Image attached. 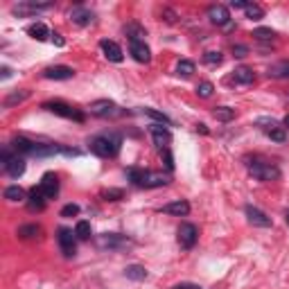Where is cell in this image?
Wrapping results in <instances>:
<instances>
[{"label":"cell","instance_id":"6da1fadb","mask_svg":"<svg viewBox=\"0 0 289 289\" xmlns=\"http://www.w3.org/2000/svg\"><path fill=\"white\" fill-rule=\"evenodd\" d=\"M120 144H122V135L117 131H108V133L102 135H95V138L88 140V149L99 158H111L120 152Z\"/></svg>","mask_w":289,"mask_h":289},{"label":"cell","instance_id":"7a4b0ae2","mask_svg":"<svg viewBox=\"0 0 289 289\" xmlns=\"http://www.w3.org/2000/svg\"><path fill=\"white\" fill-rule=\"evenodd\" d=\"M95 244H97V248H104V251L106 248L108 251H122V248L133 246V239L120 233H102L95 237Z\"/></svg>","mask_w":289,"mask_h":289},{"label":"cell","instance_id":"3957f363","mask_svg":"<svg viewBox=\"0 0 289 289\" xmlns=\"http://www.w3.org/2000/svg\"><path fill=\"white\" fill-rule=\"evenodd\" d=\"M43 108H45V111H50V113H54V115H59V117H66V120H75V122H84V120H86V115L79 111V108L70 106V104L61 102V99L45 102Z\"/></svg>","mask_w":289,"mask_h":289},{"label":"cell","instance_id":"277c9868","mask_svg":"<svg viewBox=\"0 0 289 289\" xmlns=\"http://www.w3.org/2000/svg\"><path fill=\"white\" fill-rule=\"evenodd\" d=\"M248 174L257 181H278L280 179V170L271 163H264V161H253L248 163Z\"/></svg>","mask_w":289,"mask_h":289},{"label":"cell","instance_id":"5b68a950","mask_svg":"<svg viewBox=\"0 0 289 289\" xmlns=\"http://www.w3.org/2000/svg\"><path fill=\"white\" fill-rule=\"evenodd\" d=\"M88 111L93 113L95 117H104V120H106V117H117L124 113L115 102H111V99H95V102H90Z\"/></svg>","mask_w":289,"mask_h":289},{"label":"cell","instance_id":"8992f818","mask_svg":"<svg viewBox=\"0 0 289 289\" xmlns=\"http://www.w3.org/2000/svg\"><path fill=\"white\" fill-rule=\"evenodd\" d=\"M52 9V3H34V0H23V3L14 5L12 12L16 16H34V14H41V12H48Z\"/></svg>","mask_w":289,"mask_h":289},{"label":"cell","instance_id":"52a82bcc","mask_svg":"<svg viewBox=\"0 0 289 289\" xmlns=\"http://www.w3.org/2000/svg\"><path fill=\"white\" fill-rule=\"evenodd\" d=\"M176 237H179V244L181 248H192L194 244H197V237H199V230L194 224H181L179 230H176Z\"/></svg>","mask_w":289,"mask_h":289},{"label":"cell","instance_id":"ba28073f","mask_svg":"<svg viewBox=\"0 0 289 289\" xmlns=\"http://www.w3.org/2000/svg\"><path fill=\"white\" fill-rule=\"evenodd\" d=\"M149 133H152V138H154V144H156L161 152L170 149V144H172V133H170V129H167V126H163V124H152V126H149Z\"/></svg>","mask_w":289,"mask_h":289},{"label":"cell","instance_id":"9c48e42d","mask_svg":"<svg viewBox=\"0 0 289 289\" xmlns=\"http://www.w3.org/2000/svg\"><path fill=\"white\" fill-rule=\"evenodd\" d=\"M57 239H59V246H61L63 255L66 257H72L77 253V246H75V233L70 228H59L57 230Z\"/></svg>","mask_w":289,"mask_h":289},{"label":"cell","instance_id":"30bf717a","mask_svg":"<svg viewBox=\"0 0 289 289\" xmlns=\"http://www.w3.org/2000/svg\"><path fill=\"white\" fill-rule=\"evenodd\" d=\"M208 18H210V23H215V25H219V27L230 25V14H228L226 5H210V7H208Z\"/></svg>","mask_w":289,"mask_h":289},{"label":"cell","instance_id":"8fae6325","mask_svg":"<svg viewBox=\"0 0 289 289\" xmlns=\"http://www.w3.org/2000/svg\"><path fill=\"white\" fill-rule=\"evenodd\" d=\"M257 124H264V133L269 135L273 142H284L287 140V131H284V126H278V122L275 120H257Z\"/></svg>","mask_w":289,"mask_h":289},{"label":"cell","instance_id":"7c38bea8","mask_svg":"<svg viewBox=\"0 0 289 289\" xmlns=\"http://www.w3.org/2000/svg\"><path fill=\"white\" fill-rule=\"evenodd\" d=\"M43 77L45 79H54V81H66L75 77V70L70 66H50L43 70Z\"/></svg>","mask_w":289,"mask_h":289},{"label":"cell","instance_id":"4fadbf2b","mask_svg":"<svg viewBox=\"0 0 289 289\" xmlns=\"http://www.w3.org/2000/svg\"><path fill=\"white\" fill-rule=\"evenodd\" d=\"M99 48H102L104 57H106L108 61H113V63H120L122 59H124V54H122V48L115 43V41L102 39V41H99Z\"/></svg>","mask_w":289,"mask_h":289},{"label":"cell","instance_id":"5bb4252c","mask_svg":"<svg viewBox=\"0 0 289 289\" xmlns=\"http://www.w3.org/2000/svg\"><path fill=\"white\" fill-rule=\"evenodd\" d=\"M68 18H70V23L84 27V25H90V23H93V12L81 7V5H77V7H72L70 12H68Z\"/></svg>","mask_w":289,"mask_h":289},{"label":"cell","instance_id":"9a60e30c","mask_svg":"<svg viewBox=\"0 0 289 289\" xmlns=\"http://www.w3.org/2000/svg\"><path fill=\"white\" fill-rule=\"evenodd\" d=\"M129 52H131V57H133L138 63H149V61H152V50L144 45V41H131Z\"/></svg>","mask_w":289,"mask_h":289},{"label":"cell","instance_id":"2e32d148","mask_svg":"<svg viewBox=\"0 0 289 289\" xmlns=\"http://www.w3.org/2000/svg\"><path fill=\"white\" fill-rule=\"evenodd\" d=\"M244 212H246V217H248V221H251L253 226H260V228H269L273 221H271V217H266L264 212L260 210V208H255V206H246L244 208Z\"/></svg>","mask_w":289,"mask_h":289},{"label":"cell","instance_id":"e0dca14e","mask_svg":"<svg viewBox=\"0 0 289 289\" xmlns=\"http://www.w3.org/2000/svg\"><path fill=\"white\" fill-rule=\"evenodd\" d=\"M41 190L48 199H54L59 194V179L54 172H45L43 179H41Z\"/></svg>","mask_w":289,"mask_h":289},{"label":"cell","instance_id":"ac0fdd59","mask_svg":"<svg viewBox=\"0 0 289 289\" xmlns=\"http://www.w3.org/2000/svg\"><path fill=\"white\" fill-rule=\"evenodd\" d=\"M167 183H170V176L167 174H163V172H147L140 188H163Z\"/></svg>","mask_w":289,"mask_h":289},{"label":"cell","instance_id":"d6986e66","mask_svg":"<svg viewBox=\"0 0 289 289\" xmlns=\"http://www.w3.org/2000/svg\"><path fill=\"white\" fill-rule=\"evenodd\" d=\"M45 201H48V197L43 194L41 185H39V188L34 185V188L30 190V194H27V208H30V210H43Z\"/></svg>","mask_w":289,"mask_h":289},{"label":"cell","instance_id":"ffe728a7","mask_svg":"<svg viewBox=\"0 0 289 289\" xmlns=\"http://www.w3.org/2000/svg\"><path fill=\"white\" fill-rule=\"evenodd\" d=\"M233 79H235V84L248 86L255 81V72H253V68H248V66H239V68H235Z\"/></svg>","mask_w":289,"mask_h":289},{"label":"cell","instance_id":"44dd1931","mask_svg":"<svg viewBox=\"0 0 289 289\" xmlns=\"http://www.w3.org/2000/svg\"><path fill=\"white\" fill-rule=\"evenodd\" d=\"M34 147H36V142H34V140H30V138H25V135H16V138L12 140V149H14V152H18V154H30V156H32Z\"/></svg>","mask_w":289,"mask_h":289},{"label":"cell","instance_id":"7402d4cb","mask_svg":"<svg viewBox=\"0 0 289 289\" xmlns=\"http://www.w3.org/2000/svg\"><path fill=\"white\" fill-rule=\"evenodd\" d=\"M163 212H165V215L183 217V215H188V212H190V203L185 201V199H179V201H172V203H167V206H163Z\"/></svg>","mask_w":289,"mask_h":289},{"label":"cell","instance_id":"603a6c76","mask_svg":"<svg viewBox=\"0 0 289 289\" xmlns=\"http://www.w3.org/2000/svg\"><path fill=\"white\" fill-rule=\"evenodd\" d=\"M54 154H61V144H43V142H36L34 152L32 156L36 158H48V156H54Z\"/></svg>","mask_w":289,"mask_h":289},{"label":"cell","instance_id":"cb8c5ba5","mask_svg":"<svg viewBox=\"0 0 289 289\" xmlns=\"http://www.w3.org/2000/svg\"><path fill=\"white\" fill-rule=\"evenodd\" d=\"M27 34H30L32 39H36V41H48V39H52V32H50L48 27L43 25V23H34V25H30V27H27Z\"/></svg>","mask_w":289,"mask_h":289},{"label":"cell","instance_id":"d4e9b609","mask_svg":"<svg viewBox=\"0 0 289 289\" xmlns=\"http://www.w3.org/2000/svg\"><path fill=\"white\" fill-rule=\"evenodd\" d=\"M124 275L129 280H135V282H140V280H147V269H144L142 264H129L124 269Z\"/></svg>","mask_w":289,"mask_h":289},{"label":"cell","instance_id":"484cf974","mask_svg":"<svg viewBox=\"0 0 289 289\" xmlns=\"http://www.w3.org/2000/svg\"><path fill=\"white\" fill-rule=\"evenodd\" d=\"M7 172L12 179H18V176H23V172H25V158H21V156H14V161L7 165Z\"/></svg>","mask_w":289,"mask_h":289},{"label":"cell","instance_id":"4316f807","mask_svg":"<svg viewBox=\"0 0 289 289\" xmlns=\"http://www.w3.org/2000/svg\"><path fill=\"white\" fill-rule=\"evenodd\" d=\"M30 97V90H14V93H9L7 97H5V106H14V104H21L25 102V99Z\"/></svg>","mask_w":289,"mask_h":289},{"label":"cell","instance_id":"83f0119b","mask_svg":"<svg viewBox=\"0 0 289 289\" xmlns=\"http://www.w3.org/2000/svg\"><path fill=\"white\" fill-rule=\"evenodd\" d=\"M142 115H147V117H152V120H156L158 124H172V120L165 115V113H161V111H156V108H149V106H144L142 108Z\"/></svg>","mask_w":289,"mask_h":289},{"label":"cell","instance_id":"f1b7e54d","mask_svg":"<svg viewBox=\"0 0 289 289\" xmlns=\"http://www.w3.org/2000/svg\"><path fill=\"white\" fill-rule=\"evenodd\" d=\"M41 233H43V230H41V226H36V224H25V226H21V228H18V235H21V237H25V239L39 237Z\"/></svg>","mask_w":289,"mask_h":289},{"label":"cell","instance_id":"f546056e","mask_svg":"<svg viewBox=\"0 0 289 289\" xmlns=\"http://www.w3.org/2000/svg\"><path fill=\"white\" fill-rule=\"evenodd\" d=\"M212 115H215L219 122H230L235 117V108H230V106H217L215 111H212Z\"/></svg>","mask_w":289,"mask_h":289},{"label":"cell","instance_id":"4dcf8cb0","mask_svg":"<svg viewBox=\"0 0 289 289\" xmlns=\"http://www.w3.org/2000/svg\"><path fill=\"white\" fill-rule=\"evenodd\" d=\"M192 72H194V61H190V59H181V61L176 63V75L190 77Z\"/></svg>","mask_w":289,"mask_h":289},{"label":"cell","instance_id":"1f68e13d","mask_svg":"<svg viewBox=\"0 0 289 289\" xmlns=\"http://www.w3.org/2000/svg\"><path fill=\"white\" fill-rule=\"evenodd\" d=\"M5 199H9V201H23L25 192H23V188H18V185H9V188H5Z\"/></svg>","mask_w":289,"mask_h":289},{"label":"cell","instance_id":"d6a6232c","mask_svg":"<svg viewBox=\"0 0 289 289\" xmlns=\"http://www.w3.org/2000/svg\"><path fill=\"white\" fill-rule=\"evenodd\" d=\"M124 32H126V36H129V43L131 41H142V36H147V32L140 25H126Z\"/></svg>","mask_w":289,"mask_h":289},{"label":"cell","instance_id":"836d02e7","mask_svg":"<svg viewBox=\"0 0 289 289\" xmlns=\"http://www.w3.org/2000/svg\"><path fill=\"white\" fill-rule=\"evenodd\" d=\"M144 174H147V170H140V167H129V170H126V176H129V181H131L133 185H138V188H140V183H142Z\"/></svg>","mask_w":289,"mask_h":289},{"label":"cell","instance_id":"e575fe53","mask_svg":"<svg viewBox=\"0 0 289 289\" xmlns=\"http://www.w3.org/2000/svg\"><path fill=\"white\" fill-rule=\"evenodd\" d=\"M75 235L79 239H88L90 235H93V230H90V224L86 219H81V221H77V226H75Z\"/></svg>","mask_w":289,"mask_h":289},{"label":"cell","instance_id":"d590c367","mask_svg":"<svg viewBox=\"0 0 289 289\" xmlns=\"http://www.w3.org/2000/svg\"><path fill=\"white\" fill-rule=\"evenodd\" d=\"M253 39H257V41H273L275 32L271 30V27H257V30H253Z\"/></svg>","mask_w":289,"mask_h":289},{"label":"cell","instance_id":"8d00e7d4","mask_svg":"<svg viewBox=\"0 0 289 289\" xmlns=\"http://www.w3.org/2000/svg\"><path fill=\"white\" fill-rule=\"evenodd\" d=\"M289 75V61H280L269 68V77H287Z\"/></svg>","mask_w":289,"mask_h":289},{"label":"cell","instance_id":"74e56055","mask_svg":"<svg viewBox=\"0 0 289 289\" xmlns=\"http://www.w3.org/2000/svg\"><path fill=\"white\" fill-rule=\"evenodd\" d=\"M221 61H224V54L219 50H210V52L203 54V63H208V66H219Z\"/></svg>","mask_w":289,"mask_h":289},{"label":"cell","instance_id":"f35d334b","mask_svg":"<svg viewBox=\"0 0 289 289\" xmlns=\"http://www.w3.org/2000/svg\"><path fill=\"white\" fill-rule=\"evenodd\" d=\"M122 197H124V190H120V188L102 190V199H104V201H120Z\"/></svg>","mask_w":289,"mask_h":289},{"label":"cell","instance_id":"ab89813d","mask_svg":"<svg viewBox=\"0 0 289 289\" xmlns=\"http://www.w3.org/2000/svg\"><path fill=\"white\" fill-rule=\"evenodd\" d=\"M246 12V18H251V21H260L262 16H264V9L260 7V5H253V3H248V7L244 9Z\"/></svg>","mask_w":289,"mask_h":289},{"label":"cell","instance_id":"60d3db41","mask_svg":"<svg viewBox=\"0 0 289 289\" xmlns=\"http://www.w3.org/2000/svg\"><path fill=\"white\" fill-rule=\"evenodd\" d=\"M212 90H215V88H212V84H210V81H201V84L197 86V95H199V97H203V99H206V97H210V95H212Z\"/></svg>","mask_w":289,"mask_h":289},{"label":"cell","instance_id":"b9f144b4","mask_svg":"<svg viewBox=\"0 0 289 289\" xmlns=\"http://www.w3.org/2000/svg\"><path fill=\"white\" fill-rule=\"evenodd\" d=\"M59 215L61 217H75V215H79V206H77V203H66V206L61 208V212H59Z\"/></svg>","mask_w":289,"mask_h":289},{"label":"cell","instance_id":"7bdbcfd3","mask_svg":"<svg viewBox=\"0 0 289 289\" xmlns=\"http://www.w3.org/2000/svg\"><path fill=\"white\" fill-rule=\"evenodd\" d=\"M14 161V154L9 147H3V152H0V163H3V170H7V165Z\"/></svg>","mask_w":289,"mask_h":289},{"label":"cell","instance_id":"ee69618b","mask_svg":"<svg viewBox=\"0 0 289 289\" xmlns=\"http://www.w3.org/2000/svg\"><path fill=\"white\" fill-rule=\"evenodd\" d=\"M233 54L237 59H242V57H246V54H248V48H246V45H242V43H235L233 45Z\"/></svg>","mask_w":289,"mask_h":289},{"label":"cell","instance_id":"f6af8a7d","mask_svg":"<svg viewBox=\"0 0 289 289\" xmlns=\"http://www.w3.org/2000/svg\"><path fill=\"white\" fill-rule=\"evenodd\" d=\"M163 158H165L167 170H174V158H172V152H170V149H165V152H163Z\"/></svg>","mask_w":289,"mask_h":289},{"label":"cell","instance_id":"bcb514c9","mask_svg":"<svg viewBox=\"0 0 289 289\" xmlns=\"http://www.w3.org/2000/svg\"><path fill=\"white\" fill-rule=\"evenodd\" d=\"M163 16H165V21L167 23H176V18H179V16H176V12H172V9H163Z\"/></svg>","mask_w":289,"mask_h":289},{"label":"cell","instance_id":"7dc6e473","mask_svg":"<svg viewBox=\"0 0 289 289\" xmlns=\"http://www.w3.org/2000/svg\"><path fill=\"white\" fill-rule=\"evenodd\" d=\"M52 43L57 45V48H63V45H66V41H63V36L59 34V32H54V34H52Z\"/></svg>","mask_w":289,"mask_h":289},{"label":"cell","instance_id":"c3c4849f","mask_svg":"<svg viewBox=\"0 0 289 289\" xmlns=\"http://www.w3.org/2000/svg\"><path fill=\"white\" fill-rule=\"evenodd\" d=\"M230 7H233V9H246L248 3H246V0H233V3H230Z\"/></svg>","mask_w":289,"mask_h":289},{"label":"cell","instance_id":"681fc988","mask_svg":"<svg viewBox=\"0 0 289 289\" xmlns=\"http://www.w3.org/2000/svg\"><path fill=\"white\" fill-rule=\"evenodd\" d=\"M9 77H12V68L3 66V68H0V79H9Z\"/></svg>","mask_w":289,"mask_h":289},{"label":"cell","instance_id":"f907efd6","mask_svg":"<svg viewBox=\"0 0 289 289\" xmlns=\"http://www.w3.org/2000/svg\"><path fill=\"white\" fill-rule=\"evenodd\" d=\"M172 289H199L197 284H192V282H179V284H174Z\"/></svg>","mask_w":289,"mask_h":289},{"label":"cell","instance_id":"816d5d0a","mask_svg":"<svg viewBox=\"0 0 289 289\" xmlns=\"http://www.w3.org/2000/svg\"><path fill=\"white\" fill-rule=\"evenodd\" d=\"M197 131H201V133H208V126H206V124H197Z\"/></svg>","mask_w":289,"mask_h":289},{"label":"cell","instance_id":"f5cc1de1","mask_svg":"<svg viewBox=\"0 0 289 289\" xmlns=\"http://www.w3.org/2000/svg\"><path fill=\"white\" fill-rule=\"evenodd\" d=\"M282 124H284V129H289V113L284 115V120H282Z\"/></svg>","mask_w":289,"mask_h":289},{"label":"cell","instance_id":"db71d44e","mask_svg":"<svg viewBox=\"0 0 289 289\" xmlns=\"http://www.w3.org/2000/svg\"><path fill=\"white\" fill-rule=\"evenodd\" d=\"M284 219H287V224H289V210H287V212H284Z\"/></svg>","mask_w":289,"mask_h":289},{"label":"cell","instance_id":"11a10c76","mask_svg":"<svg viewBox=\"0 0 289 289\" xmlns=\"http://www.w3.org/2000/svg\"><path fill=\"white\" fill-rule=\"evenodd\" d=\"M287 79H289V75H287Z\"/></svg>","mask_w":289,"mask_h":289}]
</instances>
